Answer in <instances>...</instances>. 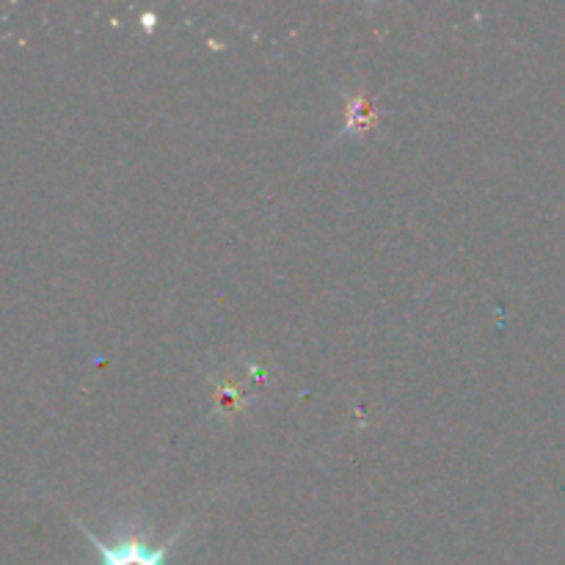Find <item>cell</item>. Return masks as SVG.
Segmentation results:
<instances>
[{
  "label": "cell",
  "instance_id": "6da1fadb",
  "mask_svg": "<svg viewBox=\"0 0 565 565\" xmlns=\"http://www.w3.org/2000/svg\"><path fill=\"white\" fill-rule=\"evenodd\" d=\"M75 524L81 527V533L92 541L94 550H97L99 565H166V557H169V552L174 550L177 541L185 535L191 519H185V522L177 527V533L160 546L149 544L147 527H138L136 522L121 524V527L114 533V541L97 539V535H94L86 524H81V522H75Z\"/></svg>",
  "mask_w": 565,
  "mask_h": 565
},
{
  "label": "cell",
  "instance_id": "7a4b0ae2",
  "mask_svg": "<svg viewBox=\"0 0 565 565\" xmlns=\"http://www.w3.org/2000/svg\"><path fill=\"white\" fill-rule=\"evenodd\" d=\"M375 121H379V110L370 103L367 94L356 92L353 97H348L345 108V132L348 136H362V132L373 130Z\"/></svg>",
  "mask_w": 565,
  "mask_h": 565
}]
</instances>
